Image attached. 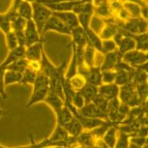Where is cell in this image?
<instances>
[{"label": "cell", "instance_id": "7bdbcfd3", "mask_svg": "<svg viewBox=\"0 0 148 148\" xmlns=\"http://www.w3.org/2000/svg\"><path fill=\"white\" fill-rule=\"evenodd\" d=\"M5 87H6V86H5V84H4V82L3 80H1V82H0V95H1L4 99H7L8 95L6 93V90H5Z\"/></svg>", "mask_w": 148, "mask_h": 148}, {"label": "cell", "instance_id": "8992f818", "mask_svg": "<svg viewBox=\"0 0 148 148\" xmlns=\"http://www.w3.org/2000/svg\"><path fill=\"white\" fill-rule=\"evenodd\" d=\"M24 35H25L26 39V47L44 41L43 37L41 36L40 32L38 31L37 26L35 25L34 21L32 19L31 21H27L25 28H24Z\"/></svg>", "mask_w": 148, "mask_h": 148}, {"label": "cell", "instance_id": "277c9868", "mask_svg": "<svg viewBox=\"0 0 148 148\" xmlns=\"http://www.w3.org/2000/svg\"><path fill=\"white\" fill-rule=\"evenodd\" d=\"M49 31L56 32V33H59V34H62V35L70 36L71 35L72 30L70 29L65 23H63L57 16H55L53 14H52L51 18L47 19V23L45 24L43 32H42V36L44 37V36L46 35V33H47Z\"/></svg>", "mask_w": 148, "mask_h": 148}, {"label": "cell", "instance_id": "f907efd6", "mask_svg": "<svg viewBox=\"0 0 148 148\" xmlns=\"http://www.w3.org/2000/svg\"><path fill=\"white\" fill-rule=\"evenodd\" d=\"M147 113H148V112H147Z\"/></svg>", "mask_w": 148, "mask_h": 148}, {"label": "cell", "instance_id": "e575fe53", "mask_svg": "<svg viewBox=\"0 0 148 148\" xmlns=\"http://www.w3.org/2000/svg\"><path fill=\"white\" fill-rule=\"evenodd\" d=\"M5 39H6V45L9 51H12V49H16V47L18 46L16 33L14 32L13 30H11V31L7 32L6 34H5Z\"/></svg>", "mask_w": 148, "mask_h": 148}, {"label": "cell", "instance_id": "4fadbf2b", "mask_svg": "<svg viewBox=\"0 0 148 148\" xmlns=\"http://www.w3.org/2000/svg\"><path fill=\"white\" fill-rule=\"evenodd\" d=\"M44 102L51 108V110L54 111L55 114H56L58 111L65 106L64 100L59 96V95L55 93L54 91H52L51 89H49V93H47V96L46 97V99H45Z\"/></svg>", "mask_w": 148, "mask_h": 148}, {"label": "cell", "instance_id": "681fc988", "mask_svg": "<svg viewBox=\"0 0 148 148\" xmlns=\"http://www.w3.org/2000/svg\"><path fill=\"white\" fill-rule=\"evenodd\" d=\"M147 82H148V73H147Z\"/></svg>", "mask_w": 148, "mask_h": 148}, {"label": "cell", "instance_id": "f35d334b", "mask_svg": "<svg viewBox=\"0 0 148 148\" xmlns=\"http://www.w3.org/2000/svg\"><path fill=\"white\" fill-rule=\"evenodd\" d=\"M116 71L114 70H104L102 71V82L103 83H112L115 80Z\"/></svg>", "mask_w": 148, "mask_h": 148}, {"label": "cell", "instance_id": "f6af8a7d", "mask_svg": "<svg viewBox=\"0 0 148 148\" xmlns=\"http://www.w3.org/2000/svg\"><path fill=\"white\" fill-rule=\"evenodd\" d=\"M129 148H144V147L143 146H139V145H136L135 143H132V142H130Z\"/></svg>", "mask_w": 148, "mask_h": 148}, {"label": "cell", "instance_id": "1f68e13d", "mask_svg": "<svg viewBox=\"0 0 148 148\" xmlns=\"http://www.w3.org/2000/svg\"><path fill=\"white\" fill-rule=\"evenodd\" d=\"M136 92L139 100L143 103L145 100L148 99V82H142V83H138L135 84Z\"/></svg>", "mask_w": 148, "mask_h": 148}, {"label": "cell", "instance_id": "2e32d148", "mask_svg": "<svg viewBox=\"0 0 148 148\" xmlns=\"http://www.w3.org/2000/svg\"><path fill=\"white\" fill-rule=\"evenodd\" d=\"M118 127L115 126V125H111L106 131V133L102 138V140L110 148H114L117 141V138H118Z\"/></svg>", "mask_w": 148, "mask_h": 148}, {"label": "cell", "instance_id": "5bb4252c", "mask_svg": "<svg viewBox=\"0 0 148 148\" xmlns=\"http://www.w3.org/2000/svg\"><path fill=\"white\" fill-rule=\"evenodd\" d=\"M85 33V37H86V42H87V45L93 47L94 49H96L98 52L101 53V49H102V38L100 37V35L95 31V30L92 28V27H89V28L84 30Z\"/></svg>", "mask_w": 148, "mask_h": 148}, {"label": "cell", "instance_id": "9c48e42d", "mask_svg": "<svg viewBox=\"0 0 148 148\" xmlns=\"http://www.w3.org/2000/svg\"><path fill=\"white\" fill-rule=\"evenodd\" d=\"M122 59V54L118 51V49H116L115 51L108 52L103 55V60L100 65L102 71L104 70H114V67L116 66V64Z\"/></svg>", "mask_w": 148, "mask_h": 148}, {"label": "cell", "instance_id": "74e56055", "mask_svg": "<svg viewBox=\"0 0 148 148\" xmlns=\"http://www.w3.org/2000/svg\"><path fill=\"white\" fill-rule=\"evenodd\" d=\"M0 30L4 34L11 31V21L6 13L0 14Z\"/></svg>", "mask_w": 148, "mask_h": 148}, {"label": "cell", "instance_id": "603a6c76", "mask_svg": "<svg viewBox=\"0 0 148 148\" xmlns=\"http://www.w3.org/2000/svg\"><path fill=\"white\" fill-rule=\"evenodd\" d=\"M79 92L82 95V97L84 98L86 103H90L93 101L95 96L98 94V87L86 82L85 84L79 89Z\"/></svg>", "mask_w": 148, "mask_h": 148}, {"label": "cell", "instance_id": "836d02e7", "mask_svg": "<svg viewBox=\"0 0 148 148\" xmlns=\"http://www.w3.org/2000/svg\"><path fill=\"white\" fill-rule=\"evenodd\" d=\"M70 80V83H71V86L73 88L75 89L76 91H79L80 88L82 87L83 85L86 83V80H85V77L80 74H77L76 75L75 77H73Z\"/></svg>", "mask_w": 148, "mask_h": 148}, {"label": "cell", "instance_id": "7402d4cb", "mask_svg": "<svg viewBox=\"0 0 148 148\" xmlns=\"http://www.w3.org/2000/svg\"><path fill=\"white\" fill-rule=\"evenodd\" d=\"M64 129L67 131L68 135L72 138H77L80 133L83 131L82 123L79 122V120L75 117L72 121H70L68 124H66L64 126Z\"/></svg>", "mask_w": 148, "mask_h": 148}, {"label": "cell", "instance_id": "9a60e30c", "mask_svg": "<svg viewBox=\"0 0 148 148\" xmlns=\"http://www.w3.org/2000/svg\"><path fill=\"white\" fill-rule=\"evenodd\" d=\"M25 51H26V47L18 46L16 49H12V51H9V53L7 54L6 58L4 59L2 64H4L5 66L8 67L11 63L15 62L16 60L21 59V58H24L25 57Z\"/></svg>", "mask_w": 148, "mask_h": 148}, {"label": "cell", "instance_id": "7a4b0ae2", "mask_svg": "<svg viewBox=\"0 0 148 148\" xmlns=\"http://www.w3.org/2000/svg\"><path fill=\"white\" fill-rule=\"evenodd\" d=\"M32 8H33L32 21H34L35 25L37 26L38 31L40 32V34L42 36V32H43L45 24L47 23V19L51 16L52 11L49 8H47L46 5L40 3V2H34V3H32Z\"/></svg>", "mask_w": 148, "mask_h": 148}, {"label": "cell", "instance_id": "b9f144b4", "mask_svg": "<svg viewBox=\"0 0 148 148\" xmlns=\"http://www.w3.org/2000/svg\"><path fill=\"white\" fill-rule=\"evenodd\" d=\"M141 18H143L148 21V3L145 4L143 7H141Z\"/></svg>", "mask_w": 148, "mask_h": 148}, {"label": "cell", "instance_id": "52a82bcc", "mask_svg": "<svg viewBox=\"0 0 148 148\" xmlns=\"http://www.w3.org/2000/svg\"><path fill=\"white\" fill-rule=\"evenodd\" d=\"M95 15L94 13V6L92 4V2H86L84 5L83 10L77 15V18H79V26L82 27L83 30L91 27V19Z\"/></svg>", "mask_w": 148, "mask_h": 148}, {"label": "cell", "instance_id": "60d3db41", "mask_svg": "<svg viewBox=\"0 0 148 148\" xmlns=\"http://www.w3.org/2000/svg\"><path fill=\"white\" fill-rule=\"evenodd\" d=\"M14 32H15V31H14ZM15 33H16V39H18V46L26 47V39H25V35H24V30H23V31H16Z\"/></svg>", "mask_w": 148, "mask_h": 148}, {"label": "cell", "instance_id": "cb8c5ba5", "mask_svg": "<svg viewBox=\"0 0 148 148\" xmlns=\"http://www.w3.org/2000/svg\"><path fill=\"white\" fill-rule=\"evenodd\" d=\"M18 16H21L22 18L26 19V21H31L32 15H33V8L32 3H29L27 1H23L21 0V4L18 8Z\"/></svg>", "mask_w": 148, "mask_h": 148}, {"label": "cell", "instance_id": "6da1fadb", "mask_svg": "<svg viewBox=\"0 0 148 148\" xmlns=\"http://www.w3.org/2000/svg\"><path fill=\"white\" fill-rule=\"evenodd\" d=\"M49 89H51L49 79L40 70L38 72L34 83H33V91L28 102L26 103L25 108H29L38 103L44 102L46 97L47 96Z\"/></svg>", "mask_w": 148, "mask_h": 148}, {"label": "cell", "instance_id": "8fae6325", "mask_svg": "<svg viewBox=\"0 0 148 148\" xmlns=\"http://www.w3.org/2000/svg\"><path fill=\"white\" fill-rule=\"evenodd\" d=\"M45 51L44 49V41L40 43L31 45V46L26 47L25 51V58L29 62H38L40 63L42 59V54Z\"/></svg>", "mask_w": 148, "mask_h": 148}, {"label": "cell", "instance_id": "ab89813d", "mask_svg": "<svg viewBox=\"0 0 148 148\" xmlns=\"http://www.w3.org/2000/svg\"><path fill=\"white\" fill-rule=\"evenodd\" d=\"M92 102H93L94 104L100 108V110L107 113L108 108V101L107 99H105V98H103L102 96H100L99 94H97Z\"/></svg>", "mask_w": 148, "mask_h": 148}, {"label": "cell", "instance_id": "f1b7e54d", "mask_svg": "<svg viewBox=\"0 0 148 148\" xmlns=\"http://www.w3.org/2000/svg\"><path fill=\"white\" fill-rule=\"evenodd\" d=\"M29 67V61L24 58H21V59L16 60L15 62L11 63L9 66L7 67V70H12V71L19 72L23 74L24 71Z\"/></svg>", "mask_w": 148, "mask_h": 148}, {"label": "cell", "instance_id": "4dcf8cb0", "mask_svg": "<svg viewBox=\"0 0 148 148\" xmlns=\"http://www.w3.org/2000/svg\"><path fill=\"white\" fill-rule=\"evenodd\" d=\"M118 138L114 148H129L130 145V135L123 131L118 130Z\"/></svg>", "mask_w": 148, "mask_h": 148}, {"label": "cell", "instance_id": "d6a6232c", "mask_svg": "<svg viewBox=\"0 0 148 148\" xmlns=\"http://www.w3.org/2000/svg\"><path fill=\"white\" fill-rule=\"evenodd\" d=\"M117 49V45L115 44L112 39H108V40H103L102 42V49H101V53L104 55L108 52L115 51Z\"/></svg>", "mask_w": 148, "mask_h": 148}, {"label": "cell", "instance_id": "bcb514c9", "mask_svg": "<svg viewBox=\"0 0 148 148\" xmlns=\"http://www.w3.org/2000/svg\"><path fill=\"white\" fill-rule=\"evenodd\" d=\"M6 113H7V111H5L2 110V108H0V116H3L4 114H6Z\"/></svg>", "mask_w": 148, "mask_h": 148}, {"label": "cell", "instance_id": "4316f807", "mask_svg": "<svg viewBox=\"0 0 148 148\" xmlns=\"http://www.w3.org/2000/svg\"><path fill=\"white\" fill-rule=\"evenodd\" d=\"M123 8L126 10L130 18H140L141 16V6L133 2H122Z\"/></svg>", "mask_w": 148, "mask_h": 148}, {"label": "cell", "instance_id": "d590c367", "mask_svg": "<svg viewBox=\"0 0 148 148\" xmlns=\"http://www.w3.org/2000/svg\"><path fill=\"white\" fill-rule=\"evenodd\" d=\"M85 104H86V102H85L84 98L82 97V95L80 94L79 91H76V93H75L74 97H73V99H72L71 106H73V107L75 108H77V110H80V108H82L84 107ZM66 106H70V105H66Z\"/></svg>", "mask_w": 148, "mask_h": 148}, {"label": "cell", "instance_id": "ffe728a7", "mask_svg": "<svg viewBox=\"0 0 148 148\" xmlns=\"http://www.w3.org/2000/svg\"><path fill=\"white\" fill-rule=\"evenodd\" d=\"M98 51L94 49L93 47L90 46H86L83 51V65L87 68L90 67L97 66L96 65V58H97Z\"/></svg>", "mask_w": 148, "mask_h": 148}, {"label": "cell", "instance_id": "484cf974", "mask_svg": "<svg viewBox=\"0 0 148 148\" xmlns=\"http://www.w3.org/2000/svg\"><path fill=\"white\" fill-rule=\"evenodd\" d=\"M132 72H116V77H115V80H114V83L116 85H118L119 87L133 83Z\"/></svg>", "mask_w": 148, "mask_h": 148}, {"label": "cell", "instance_id": "e0dca14e", "mask_svg": "<svg viewBox=\"0 0 148 148\" xmlns=\"http://www.w3.org/2000/svg\"><path fill=\"white\" fill-rule=\"evenodd\" d=\"M95 141H96V139H95L90 131L83 130L76 138L77 144L84 148H92L95 145Z\"/></svg>", "mask_w": 148, "mask_h": 148}, {"label": "cell", "instance_id": "ba28073f", "mask_svg": "<svg viewBox=\"0 0 148 148\" xmlns=\"http://www.w3.org/2000/svg\"><path fill=\"white\" fill-rule=\"evenodd\" d=\"M79 111L82 116L90 117V118H100V119L108 120L107 113L100 110L93 102L86 103L84 107L79 110Z\"/></svg>", "mask_w": 148, "mask_h": 148}, {"label": "cell", "instance_id": "d6986e66", "mask_svg": "<svg viewBox=\"0 0 148 148\" xmlns=\"http://www.w3.org/2000/svg\"><path fill=\"white\" fill-rule=\"evenodd\" d=\"M72 58L70 61V64L67 67V71L65 72V77L67 79H71L73 77H75L77 74L79 70V62H77V57L76 53V49L72 45Z\"/></svg>", "mask_w": 148, "mask_h": 148}, {"label": "cell", "instance_id": "83f0119b", "mask_svg": "<svg viewBox=\"0 0 148 148\" xmlns=\"http://www.w3.org/2000/svg\"><path fill=\"white\" fill-rule=\"evenodd\" d=\"M136 41V49L143 52L148 51V32L135 36Z\"/></svg>", "mask_w": 148, "mask_h": 148}, {"label": "cell", "instance_id": "44dd1931", "mask_svg": "<svg viewBox=\"0 0 148 148\" xmlns=\"http://www.w3.org/2000/svg\"><path fill=\"white\" fill-rule=\"evenodd\" d=\"M117 49L122 55L128 51H131L133 49H136V41L135 38L131 36H124L123 39L120 41V43L117 46Z\"/></svg>", "mask_w": 148, "mask_h": 148}, {"label": "cell", "instance_id": "c3c4849f", "mask_svg": "<svg viewBox=\"0 0 148 148\" xmlns=\"http://www.w3.org/2000/svg\"><path fill=\"white\" fill-rule=\"evenodd\" d=\"M47 148H66V147H63V146H49V147H47Z\"/></svg>", "mask_w": 148, "mask_h": 148}, {"label": "cell", "instance_id": "7c38bea8", "mask_svg": "<svg viewBox=\"0 0 148 148\" xmlns=\"http://www.w3.org/2000/svg\"><path fill=\"white\" fill-rule=\"evenodd\" d=\"M52 14L57 16L63 23H65L70 29H74L79 26L77 15L73 12H52Z\"/></svg>", "mask_w": 148, "mask_h": 148}, {"label": "cell", "instance_id": "3957f363", "mask_svg": "<svg viewBox=\"0 0 148 148\" xmlns=\"http://www.w3.org/2000/svg\"><path fill=\"white\" fill-rule=\"evenodd\" d=\"M118 99L122 104L129 106L130 108H136L142 106V102L139 100V98L136 95L134 83H130V84L120 87Z\"/></svg>", "mask_w": 148, "mask_h": 148}, {"label": "cell", "instance_id": "ac0fdd59", "mask_svg": "<svg viewBox=\"0 0 148 148\" xmlns=\"http://www.w3.org/2000/svg\"><path fill=\"white\" fill-rule=\"evenodd\" d=\"M55 115H56V125H59V126L62 127H64L66 124H68L70 121H72L75 118L72 110L67 106H64Z\"/></svg>", "mask_w": 148, "mask_h": 148}, {"label": "cell", "instance_id": "5b68a950", "mask_svg": "<svg viewBox=\"0 0 148 148\" xmlns=\"http://www.w3.org/2000/svg\"><path fill=\"white\" fill-rule=\"evenodd\" d=\"M148 59V54L146 52L138 51V49H133L131 51H128L122 55V60L127 64H129L133 68L140 66L145 61Z\"/></svg>", "mask_w": 148, "mask_h": 148}, {"label": "cell", "instance_id": "7dc6e473", "mask_svg": "<svg viewBox=\"0 0 148 148\" xmlns=\"http://www.w3.org/2000/svg\"><path fill=\"white\" fill-rule=\"evenodd\" d=\"M23 1H27L29 3H34V2H37V0H23Z\"/></svg>", "mask_w": 148, "mask_h": 148}, {"label": "cell", "instance_id": "ee69618b", "mask_svg": "<svg viewBox=\"0 0 148 148\" xmlns=\"http://www.w3.org/2000/svg\"><path fill=\"white\" fill-rule=\"evenodd\" d=\"M136 68H139L140 70H142V71H144L145 73H148V59L145 61L143 64H141L140 66L136 67Z\"/></svg>", "mask_w": 148, "mask_h": 148}, {"label": "cell", "instance_id": "d4e9b609", "mask_svg": "<svg viewBox=\"0 0 148 148\" xmlns=\"http://www.w3.org/2000/svg\"><path fill=\"white\" fill-rule=\"evenodd\" d=\"M22 79V73L12 71V70H7L4 75V84L5 86L14 84V83H21Z\"/></svg>", "mask_w": 148, "mask_h": 148}, {"label": "cell", "instance_id": "8d00e7d4", "mask_svg": "<svg viewBox=\"0 0 148 148\" xmlns=\"http://www.w3.org/2000/svg\"><path fill=\"white\" fill-rule=\"evenodd\" d=\"M27 21L24 18H22L21 16H18L16 18H15L14 21L11 22V30L13 31H23L25 28Z\"/></svg>", "mask_w": 148, "mask_h": 148}, {"label": "cell", "instance_id": "30bf717a", "mask_svg": "<svg viewBox=\"0 0 148 148\" xmlns=\"http://www.w3.org/2000/svg\"><path fill=\"white\" fill-rule=\"evenodd\" d=\"M120 87L116 85L115 83H103L98 87V94L103 98L107 99L108 101H110L112 99L118 98Z\"/></svg>", "mask_w": 148, "mask_h": 148}, {"label": "cell", "instance_id": "f546056e", "mask_svg": "<svg viewBox=\"0 0 148 148\" xmlns=\"http://www.w3.org/2000/svg\"><path fill=\"white\" fill-rule=\"evenodd\" d=\"M38 72L39 71H36V70L28 67V68L24 71L23 74H22V79L21 83V84H32L33 85L36 77H37Z\"/></svg>", "mask_w": 148, "mask_h": 148}]
</instances>
